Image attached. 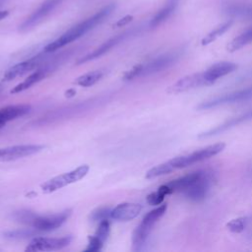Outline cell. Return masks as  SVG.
<instances>
[{
  "mask_svg": "<svg viewBox=\"0 0 252 252\" xmlns=\"http://www.w3.org/2000/svg\"><path fill=\"white\" fill-rule=\"evenodd\" d=\"M114 8H115L114 4H109V5L104 6L102 9H100L95 14H94L92 17H90V18L86 19L85 21L72 27L66 32H64L62 35H60L58 38H56L52 42L48 43L44 47L43 51L52 53V52H55L56 50H58L59 48L77 40L78 38H80L81 36H83L84 34L89 32L90 31L94 29L97 25L102 23L112 13Z\"/></svg>",
  "mask_w": 252,
  "mask_h": 252,
  "instance_id": "6da1fadb",
  "label": "cell"
},
{
  "mask_svg": "<svg viewBox=\"0 0 252 252\" xmlns=\"http://www.w3.org/2000/svg\"><path fill=\"white\" fill-rule=\"evenodd\" d=\"M179 56H180L179 51H171V52H167L165 54L159 55L158 57L154 58L145 64H139L133 67L131 70H129L125 74L124 80L128 81L136 78L147 77V76L156 74L158 72H160L164 69H167L172 64H174V62L179 58Z\"/></svg>",
  "mask_w": 252,
  "mask_h": 252,
  "instance_id": "7a4b0ae2",
  "label": "cell"
},
{
  "mask_svg": "<svg viewBox=\"0 0 252 252\" xmlns=\"http://www.w3.org/2000/svg\"><path fill=\"white\" fill-rule=\"evenodd\" d=\"M166 208V204H162L158 208L150 211L143 218L141 223L135 228L132 235V249L134 251H141L144 249L149 235L153 230V227L157 221L164 215Z\"/></svg>",
  "mask_w": 252,
  "mask_h": 252,
  "instance_id": "3957f363",
  "label": "cell"
},
{
  "mask_svg": "<svg viewBox=\"0 0 252 252\" xmlns=\"http://www.w3.org/2000/svg\"><path fill=\"white\" fill-rule=\"evenodd\" d=\"M224 148H225L224 143H217L214 145H210L206 148L200 149V150L193 152L189 155L173 158L170 160L175 169L184 168V167L192 165L196 162H200L202 160H205V159H208L210 158L217 156L218 154L222 152Z\"/></svg>",
  "mask_w": 252,
  "mask_h": 252,
  "instance_id": "277c9868",
  "label": "cell"
},
{
  "mask_svg": "<svg viewBox=\"0 0 252 252\" xmlns=\"http://www.w3.org/2000/svg\"><path fill=\"white\" fill-rule=\"evenodd\" d=\"M90 166L88 164H82L71 171L62 173L47 180L41 185V190L45 194L57 191L58 189H61L67 185H70L81 180L88 174Z\"/></svg>",
  "mask_w": 252,
  "mask_h": 252,
  "instance_id": "5b68a950",
  "label": "cell"
},
{
  "mask_svg": "<svg viewBox=\"0 0 252 252\" xmlns=\"http://www.w3.org/2000/svg\"><path fill=\"white\" fill-rule=\"evenodd\" d=\"M252 98V86L234 91L228 94H224L210 99H207L205 101H202L200 104L196 106V109L198 110H208L211 108L218 107L220 105H224V104H230L234 102H239L243 100H248Z\"/></svg>",
  "mask_w": 252,
  "mask_h": 252,
  "instance_id": "8992f818",
  "label": "cell"
},
{
  "mask_svg": "<svg viewBox=\"0 0 252 252\" xmlns=\"http://www.w3.org/2000/svg\"><path fill=\"white\" fill-rule=\"evenodd\" d=\"M49 52H44L41 54H38L32 58H30L28 60H25L23 62H20L14 66H12L11 68H9L4 76H3V80L4 81H11L13 79H16L18 77H22L26 74H28L30 71L40 67L41 65H43L44 63H46L50 57L48 56Z\"/></svg>",
  "mask_w": 252,
  "mask_h": 252,
  "instance_id": "52a82bcc",
  "label": "cell"
},
{
  "mask_svg": "<svg viewBox=\"0 0 252 252\" xmlns=\"http://www.w3.org/2000/svg\"><path fill=\"white\" fill-rule=\"evenodd\" d=\"M64 0H45L33 13H32L19 27L21 32H28L40 24L49 14H51Z\"/></svg>",
  "mask_w": 252,
  "mask_h": 252,
  "instance_id": "ba28073f",
  "label": "cell"
},
{
  "mask_svg": "<svg viewBox=\"0 0 252 252\" xmlns=\"http://www.w3.org/2000/svg\"><path fill=\"white\" fill-rule=\"evenodd\" d=\"M58 64H59V60H57L56 57H52V58L50 57V59L46 63L38 67L33 73L28 76V78L25 79V81H23L22 83L14 87V89L11 90V94H18L30 89L31 87H32L33 85H35L36 83L44 79L49 73H51L57 67Z\"/></svg>",
  "mask_w": 252,
  "mask_h": 252,
  "instance_id": "9c48e42d",
  "label": "cell"
},
{
  "mask_svg": "<svg viewBox=\"0 0 252 252\" xmlns=\"http://www.w3.org/2000/svg\"><path fill=\"white\" fill-rule=\"evenodd\" d=\"M72 241V236L63 237H34L26 247V251H55L67 247Z\"/></svg>",
  "mask_w": 252,
  "mask_h": 252,
  "instance_id": "30bf717a",
  "label": "cell"
},
{
  "mask_svg": "<svg viewBox=\"0 0 252 252\" xmlns=\"http://www.w3.org/2000/svg\"><path fill=\"white\" fill-rule=\"evenodd\" d=\"M211 181L212 177L208 172L199 171L196 179L191 182V184L186 187L182 192L189 200L199 202L206 197L211 185Z\"/></svg>",
  "mask_w": 252,
  "mask_h": 252,
  "instance_id": "8fae6325",
  "label": "cell"
},
{
  "mask_svg": "<svg viewBox=\"0 0 252 252\" xmlns=\"http://www.w3.org/2000/svg\"><path fill=\"white\" fill-rule=\"evenodd\" d=\"M72 211L65 210L61 213L49 216H36L31 227L37 229L40 232H48L60 227L70 217Z\"/></svg>",
  "mask_w": 252,
  "mask_h": 252,
  "instance_id": "7c38bea8",
  "label": "cell"
},
{
  "mask_svg": "<svg viewBox=\"0 0 252 252\" xmlns=\"http://www.w3.org/2000/svg\"><path fill=\"white\" fill-rule=\"evenodd\" d=\"M42 145H17L0 149V162H7L39 153Z\"/></svg>",
  "mask_w": 252,
  "mask_h": 252,
  "instance_id": "4fadbf2b",
  "label": "cell"
},
{
  "mask_svg": "<svg viewBox=\"0 0 252 252\" xmlns=\"http://www.w3.org/2000/svg\"><path fill=\"white\" fill-rule=\"evenodd\" d=\"M202 86H208L204 76V72L194 73L191 75H187L183 78H180L174 84L169 86L167 92L170 94H179Z\"/></svg>",
  "mask_w": 252,
  "mask_h": 252,
  "instance_id": "5bb4252c",
  "label": "cell"
},
{
  "mask_svg": "<svg viewBox=\"0 0 252 252\" xmlns=\"http://www.w3.org/2000/svg\"><path fill=\"white\" fill-rule=\"evenodd\" d=\"M143 207L138 203L125 202L118 204L116 207L111 209L110 218L115 220L128 221L139 216Z\"/></svg>",
  "mask_w": 252,
  "mask_h": 252,
  "instance_id": "9a60e30c",
  "label": "cell"
},
{
  "mask_svg": "<svg viewBox=\"0 0 252 252\" xmlns=\"http://www.w3.org/2000/svg\"><path fill=\"white\" fill-rule=\"evenodd\" d=\"M131 34V31H127L123 33H120V34H117L109 39H107L105 42H103L101 45H99L96 49H94V51H92L91 53L85 55L84 57H82L81 59H79L77 61V64H83V63H86L88 61H91V60H94L95 58H98L100 57L101 55L105 54L106 52H108L111 48H113L115 45H117L118 43H120L121 41H123L128 35Z\"/></svg>",
  "mask_w": 252,
  "mask_h": 252,
  "instance_id": "2e32d148",
  "label": "cell"
},
{
  "mask_svg": "<svg viewBox=\"0 0 252 252\" xmlns=\"http://www.w3.org/2000/svg\"><path fill=\"white\" fill-rule=\"evenodd\" d=\"M252 119V109L242 113V114H239L235 117H232L230 118L229 120L214 127V128H211L209 130H207L206 132H203L201 134L198 135L199 138H208V137H212V136H215V135H218L220 133H222L234 126H237L243 122H246V121H249Z\"/></svg>",
  "mask_w": 252,
  "mask_h": 252,
  "instance_id": "e0dca14e",
  "label": "cell"
},
{
  "mask_svg": "<svg viewBox=\"0 0 252 252\" xmlns=\"http://www.w3.org/2000/svg\"><path fill=\"white\" fill-rule=\"evenodd\" d=\"M237 69V65L232 62H219L214 65H212L210 68H208L206 71H204V76L206 79V82L209 85L214 84L216 81H218L220 78L235 71Z\"/></svg>",
  "mask_w": 252,
  "mask_h": 252,
  "instance_id": "ac0fdd59",
  "label": "cell"
},
{
  "mask_svg": "<svg viewBox=\"0 0 252 252\" xmlns=\"http://www.w3.org/2000/svg\"><path fill=\"white\" fill-rule=\"evenodd\" d=\"M30 110L31 106L28 104H14L0 108V129L9 121L26 115Z\"/></svg>",
  "mask_w": 252,
  "mask_h": 252,
  "instance_id": "d6986e66",
  "label": "cell"
},
{
  "mask_svg": "<svg viewBox=\"0 0 252 252\" xmlns=\"http://www.w3.org/2000/svg\"><path fill=\"white\" fill-rule=\"evenodd\" d=\"M178 4V0H167L166 3L162 6L161 9L158 11V13L153 17L150 22L151 28H156L164 23L175 11Z\"/></svg>",
  "mask_w": 252,
  "mask_h": 252,
  "instance_id": "ffe728a7",
  "label": "cell"
},
{
  "mask_svg": "<svg viewBox=\"0 0 252 252\" xmlns=\"http://www.w3.org/2000/svg\"><path fill=\"white\" fill-rule=\"evenodd\" d=\"M40 231L32 227V228H19L13 230H6L2 232V237L9 240H23L32 237H35Z\"/></svg>",
  "mask_w": 252,
  "mask_h": 252,
  "instance_id": "44dd1931",
  "label": "cell"
},
{
  "mask_svg": "<svg viewBox=\"0 0 252 252\" xmlns=\"http://www.w3.org/2000/svg\"><path fill=\"white\" fill-rule=\"evenodd\" d=\"M252 42V27L242 32L240 34H238L236 37H234L230 43L227 45V50L229 52H234L236 50L241 49L242 47L246 46Z\"/></svg>",
  "mask_w": 252,
  "mask_h": 252,
  "instance_id": "7402d4cb",
  "label": "cell"
},
{
  "mask_svg": "<svg viewBox=\"0 0 252 252\" xmlns=\"http://www.w3.org/2000/svg\"><path fill=\"white\" fill-rule=\"evenodd\" d=\"M232 25H233V20H228V21L220 24V26H218L216 29L211 31L207 35H205V37H203V39L201 41L202 45H208L211 42L215 41L219 36L222 35Z\"/></svg>",
  "mask_w": 252,
  "mask_h": 252,
  "instance_id": "603a6c76",
  "label": "cell"
},
{
  "mask_svg": "<svg viewBox=\"0 0 252 252\" xmlns=\"http://www.w3.org/2000/svg\"><path fill=\"white\" fill-rule=\"evenodd\" d=\"M174 170H175V168H174L171 160H167L165 162L158 164V165L152 167L151 169H149L146 173V178L153 179V178H156L158 176L169 174L170 172H172Z\"/></svg>",
  "mask_w": 252,
  "mask_h": 252,
  "instance_id": "cb8c5ba5",
  "label": "cell"
},
{
  "mask_svg": "<svg viewBox=\"0 0 252 252\" xmlns=\"http://www.w3.org/2000/svg\"><path fill=\"white\" fill-rule=\"evenodd\" d=\"M104 72L101 70H95V71H92L89 72L87 74H84L83 76H80L79 78H77V80L75 81V84L81 87H91L93 85H94L96 82H98L102 76H103Z\"/></svg>",
  "mask_w": 252,
  "mask_h": 252,
  "instance_id": "d4e9b609",
  "label": "cell"
},
{
  "mask_svg": "<svg viewBox=\"0 0 252 252\" xmlns=\"http://www.w3.org/2000/svg\"><path fill=\"white\" fill-rule=\"evenodd\" d=\"M169 194H171V191L167 186V184H164V185H161L156 192L151 193L147 197V201L150 205H159L163 201L164 197Z\"/></svg>",
  "mask_w": 252,
  "mask_h": 252,
  "instance_id": "484cf974",
  "label": "cell"
},
{
  "mask_svg": "<svg viewBox=\"0 0 252 252\" xmlns=\"http://www.w3.org/2000/svg\"><path fill=\"white\" fill-rule=\"evenodd\" d=\"M36 216L37 215L33 212H31V211H28V210H20V211L14 213L13 218L19 222H22V223H25V224H28V225L32 226V221H33V220Z\"/></svg>",
  "mask_w": 252,
  "mask_h": 252,
  "instance_id": "4316f807",
  "label": "cell"
},
{
  "mask_svg": "<svg viewBox=\"0 0 252 252\" xmlns=\"http://www.w3.org/2000/svg\"><path fill=\"white\" fill-rule=\"evenodd\" d=\"M110 213L111 209L109 207H101L94 212L91 213L90 219L92 221H101L103 220H109L110 219Z\"/></svg>",
  "mask_w": 252,
  "mask_h": 252,
  "instance_id": "83f0119b",
  "label": "cell"
},
{
  "mask_svg": "<svg viewBox=\"0 0 252 252\" xmlns=\"http://www.w3.org/2000/svg\"><path fill=\"white\" fill-rule=\"evenodd\" d=\"M246 223H247L246 218H236L229 220L226 224V227L229 231L238 233L244 230V228L246 227Z\"/></svg>",
  "mask_w": 252,
  "mask_h": 252,
  "instance_id": "f1b7e54d",
  "label": "cell"
},
{
  "mask_svg": "<svg viewBox=\"0 0 252 252\" xmlns=\"http://www.w3.org/2000/svg\"><path fill=\"white\" fill-rule=\"evenodd\" d=\"M109 232H110L109 220H103L99 221L94 235H96L102 242H104L107 239V237L109 235Z\"/></svg>",
  "mask_w": 252,
  "mask_h": 252,
  "instance_id": "f546056e",
  "label": "cell"
},
{
  "mask_svg": "<svg viewBox=\"0 0 252 252\" xmlns=\"http://www.w3.org/2000/svg\"><path fill=\"white\" fill-rule=\"evenodd\" d=\"M89 243L86 248V251H91V252H96L101 250L102 245L104 242H102L96 235H92L88 237Z\"/></svg>",
  "mask_w": 252,
  "mask_h": 252,
  "instance_id": "4dcf8cb0",
  "label": "cell"
},
{
  "mask_svg": "<svg viewBox=\"0 0 252 252\" xmlns=\"http://www.w3.org/2000/svg\"><path fill=\"white\" fill-rule=\"evenodd\" d=\"M132 19H133V17H132V16H130V15L125 16L124 18L120 19V20L115 24V26H116V27H123V26H125V25L129 24V23L132 21Z\"/></svg>",
  "mask_w": 252,
  "mask_h": 252,
  "instance_id": "1f68e13d",
  "label": "cell"
},
{
  "mask_svg": "<svg viewBox=\"0 0 252 252\" xmlns=\"http://www.w3.org/2000/svg\"><path fill=\"white\" fill-rule=\"evenodd\" d=\"M8 14H9L8 11H0V21L5 19L8 16Z\"/></svg>",
  "mask_w": 252,
  "mask_h": 252,
  "instance_id": "d6a6232c",
  "label": "cell"
},
{
  "mask_svg": "<svg viewBox=\"0 0 252 252\" xmlns=\"http://www.w3.org/2000/svg\"><path fill=\"white\" fill-rule=\"evenodd\" d=\"M75 94V91L74 90H69L66 92V96H73Z\"/></svg>",
  "mask_w": 252,
  "mask_h": 252,
  "instance_id": "836d02e7",
  "label": "cell"
},
{
  "mask_svg": "<svg viewBox=\"0 0 252 252\" xmlns=\"http://www.w3.org/2000/svg\"><path fill=\"white\" fill-rule=\"evenodd\" d=\"M0 91H1V86H0Z\"/></svg>",
  "mask_w": 252,
  "mask_h": 252,
  "instance_id": "e575fe53",
  "label": "cell"
}]
</instances>
